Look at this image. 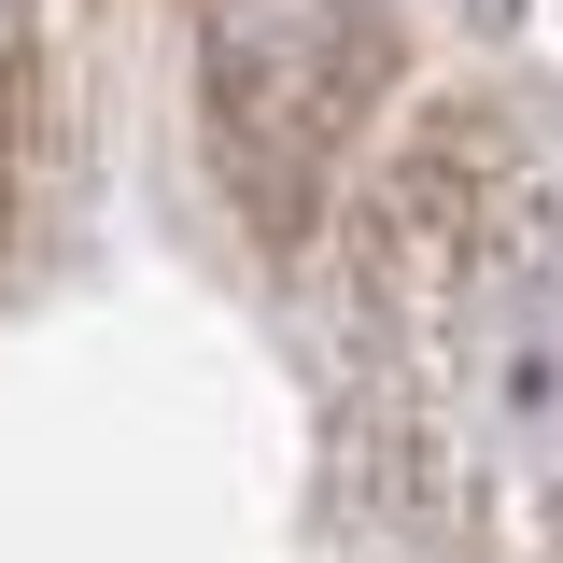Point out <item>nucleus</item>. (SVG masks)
<instances>
[{
	"label": "nucleus",
	"instance_id": "nucleus-1",
	"mask_svg": "<svg viewBox=\"0 0 563 563\" xmlns=\"http://www.w3.org/2000/svg\"><path fill=\"white\" fill-rule=\"evenodd\" d=\"M366 85H380V14L366 0H225V29H211V141H225L240 198L268 225L310 211L324 155L366 113Z\"/></svg>",
	"mask_w": 563,
	"mask_h": 563
},
{
	"label": "nucleus",
	"instance_id": "nucleus-2",
	"mask_svg": "<svg viewBox=\"0 0 563 563\" xmlns=\"http://www.w3.org/2000/svg\"><path fill=\"white\" fill-rule=\"evenodd\" d=\"M479 409L521 451H563V282L521 268L507 240L479 254Z\"/></svg>",
	"mask_w": 563,
	"mask_h": 563
}]
</instances>
